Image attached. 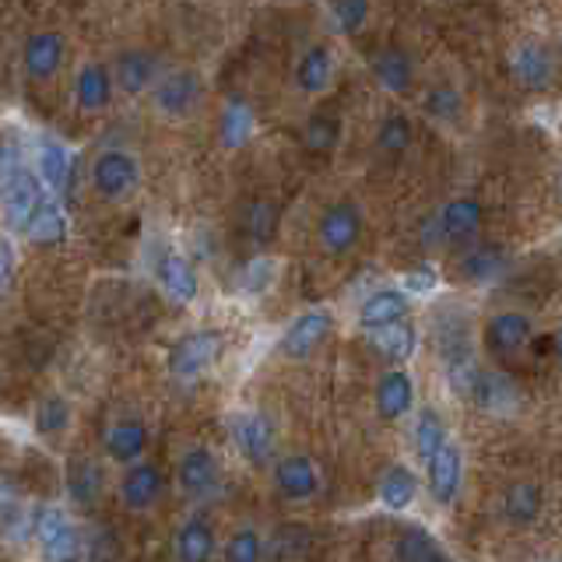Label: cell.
I'll return each instance as SVG.
<instances>
[{
	"label": "cell",
	"instance_id": "cell-22",
	"mask_svg": "<svg viewBox=\"0 0 562 562\" xmlns=\"http://www.w3.org/2000/svg\"><path fill=\"white\" fill-rule=\"evenodd\" d=\"M443 243H468L482 225V204L474 198H453L443 211L436 215Z\"/></svg>",
	"mask_w": 562,
	"mask_h": 562
},
{
	"label": "cell",
	"instance_id": "cell-14",
	"mask_svg": "<svg viewBox=\"0 0 562 562\" xmlns=\"http://www.w3.org/2000/svg\"><path fill=\"white\" fill-rule=\"evenodd\" d=\"M222 479V461L207 447H193L180 457L176 464V482L187 492V496H204L218 485Z\"/></svg>",
	"mask_w": 562,
	"mask_h": 562
},
{
	"label": "cell",
	"instance_id": "cell-10",
	"mask_svg": "<svg viewBox=\"0 0 562 562\" xmlns=\"http://www.w3.org/2000/svg\"><path fill=\"white\" fill-rule=\"evenodd\" d=\"M155 278H158V285H162V292L169 295V303H176V306L198 303L201 278H198V268H193L183 254H166L162 260H158Z\"/></svg>",
	"mask_w": 562,
	"mask_h": 562
},
{
	"label": "cell",
	"instance_id": "cell-16",
	"mask_svg": "<svg viewBox=\"0 0 562 562\" xmlns=\"http://www.w3.org/2000/svg\"><path fill=\"white\" fill-rule=\"evenodd\" d=\"M166 488V474L162 468L145 464V461H134L120 479V499L127 509H148Z\"/></svg>",
	"mask_w": 562,
	"mask_h": 562
},
{
	"label": "cell",
	"instance_id": "cell-39",
	"mask_svg": "<svg viewBox=\"0 0 562 562\" xmlns=\"http://www.w3.org/2000/svg\"><path fill=\"white\" fill-rule=\"evenodd\" d=\"M278 278V260L271 257H254L239 274V292L243 295H263Z\"/></svg>",
	"mask_w": 562,
	"mask_h": 562
},
{
	"label": "cell",
	"instance_id": "cell-29",
	"mask_svg": "<svg viewBox=\"0 0 562 562\" xmlns=\"http://www.w3.org/2000/svg\"><path fill=\"white\" fill-rule=\"evenodd\" d=\"M394 559L397 562H453L443 544H439L426 527H408L394 544Z\"/></svg>",
	"mask_w": 562,
	"mask_h": 562
},
{
	"label": "cell",
	"instance_id": "cell-4",
	"mask_svg": "<svg viewBox=\"0 0 562 562\" xmlns=\"http://www.w3.org/2000/svg\"><path fill=\"white\" fill-rule=\"evenodd\" d=\"M228 432H233L236 450L250 464H257V468L271 464L274 447H278V429L263 412H236L228 418Z\"/></svg>",
	"mask_w": 562,
	"mask_h": 562
},
{
	"label": "cell",
	"instance_id": "cell-9",
	"mask_svg": "<svg viewBox=\"0 0 562 562\" xmlns=\"http://www.w3.org/2000/svg\"><path fill=\"white\" fill-rule=\"evenodd\" d=\"M43 198H46V187L40 183L35 169L25 166L22 176H18V180L4 190V198H0V215H4V225L11 228V233H22L29 215Z\"/></svg>",
	"mask_w": 562,
	"mask_h": 562
},
{
	"label": "cell",
	"instance_id": "cell-5",
	"mask_svg": "<svg viewBox=\"0 0 562 562\" xmlns=\"http://www.w3.org/2000/svg\"><path fill=\"white\" fill-rule=\"evenodd\" d=\"M359 236H362V211L351 201L330 204L324 211L321 225H316V239H321L324 254H330V257L351 254V246L359 243Z\"/></svg>",
	"mask_w": 562,
	"mask_h": 562
},
{
	"label": "cell",
	"instance_id": "cell-43",
	"mask_svg": "<svg viewBox=\"0 0 562 562\" xmlns=\"http://www.w3.org/2000/svg\"><path fill=\"white\" fill-rule=\"evenodd\" d=\"M334 25L345 35H356L369 22V0H334L330 4Z\"/></svg>",
	"mask_w": 562,
	"mask_h": 562
},
{
	"label": "cell",
	"instance_id": "cell-32",
	"mask_svg": "<svg viewBox=\"0 0 562 562\" xmlns=\"http://www.w3.org/2000/svg\"><path fill=\"white\" fill-rule=\"evenodd\" d=\"M218 131H222V145L225 148H239L246 140L254 137V110L239 99H228L222 105V116H218Z\"/></svg>",
	"mask_w": 562,
	"mask_h": 562
},
{
	"label": "cell",
	"instance_id": "cell-6",
	"mask_svg": "<svg viewBox=\"0 0 562 562\" xmlns=\"http://www.w3.org/2000/svg\"><path fill=\"white\" fill-rule=\"evenodd\" d=\"M334 330V316L327 310H306L281 334V356L289 359H310Z\"/></svg>",
	"mask_w": 562,
	"mask_h": 562
},
{
	"label": "cell",
	"instance_id": "cell-47",
	"mask_svg": "<svg viewBox=\"0 0 562 562\" xmlns=\"http://www.w3.org/2000/svg\"><path fill=\"white\" fill-rule=\"evenodd\" d=\"M11 274H14V246L11 239H0V292L11 285Z\"/></svg>",
	"mask_w": 562,
	"mask_h": 562
},
{
	"label": "cell",
	"instance_id": "cell-42",
	"mask_svg": "<svg viewBox=\"0 0 562 562\" xmlns=\"http://www.w3.org/2000/svg\"><path fill=\"white\" fill-rule=\"evenodd\" d=\"M380 148L383 151H391V155H401L404 148L412 145V120L404 116V113H386L383 123H380Z\"/></svg>",
	"mask_w": 562,
	"mask_h": 562
},
{
	"label": "cell",
	"instance_id": "cell-40",
	"mask_svg": "<svg viewBox=\"0 0 562 562\" xmlns=\"http://www.w3.org/2000/svg\"><path fill=\"white\" fill-rule=\"evenodd\" d=\"M70 426V404L60 394H49L40 408H35V429L43 436H60Z\"/></svg>",
	"mask_w": 562,
	"mask_h": 562
},
{
	"label": "cell",
	"instance_id": "cell-31",
	"mask_svg": "<svg viewBox=\"0 0 562 562\" xmlns=\"http://www.w3.org/2000/svg\"><path fill=\"white\" fill-rule=\"evenodd\" d=\"M418 496V479L415 474L404 468V464H394V468H386V474L380 479V503L386 509H408Z\"/></svg>",
	"mask_w": 562,
	"mask_h": 562
},
{
	"label": "cell",
	"instance_id": "cell-2",
	"mask_svg": "<svg viewBox=\"0 0 562 562\" xmlns=\"http://www.w3.org/2000/svg\"><path fill=\"white\" fill-rule=\"evenodd\" d=\"M222 351H225L222 330H211V327L190 330L169 348V373L176 380H198L222 359Z\"/></svg>",
	"mask_w": 562,
	"mask_h": 562
},
{
	"label": "cell",
	"instance_id": "cell-3",
	"mask_svg": "<svg viewBox=\"0 0 562 562\" xmlns=\"http://www.w3.org/2000/svg\"><path fill=\"white\" fill-rule=\"evenodd\" d=\"M88 180H92V190L102 201H123V198H131L140 183V162L131 151L110 148V151L95 155Z\"/></svg>",
	"mask_w": 562,
	"mask_h": 562
},
{
	"label": "cell",
	"instance_id": "cell-11",
	"mask_svg": "<svg viewBox=\"0 0 562 562\" xmlns=\"http://www.w3.org/2000/svg\"><path fill=\"white\" fill-rule=\"evenodd\" d=\"M274 488L285 499L303 503L316 496V488H321V471H316V464L306 453H289L274 464Z\"/></svg>",
	"mask_w": 562,
	"mask_h": 562
},
{
	"label": "cell",
	"instance_id": "cell-23",
	"mask_svg": "<svg viewBox=\"0 0 562 562\" xmlns=\"http://www.w3.org/2000/svg\"><path fill=\"white\" fill-rule=\"evenodd\" d=\"M334 78V53L324 43H313L310 49H303V57L295 64V85L303 88L306 95H321L330 88Z\"/></svg>",
	"mask_w": 562,
	"mask_h": 562
},
{
	"label": "cell",
	"instance_id": "cell-1",
	"mask_svg": "<svg viewBox=\"0 0 562 562\" xmlns=\"http://www.w3.org/2000/svg\"><path fill=\"white\" fill-rule=\"evenodd\" d=\"M204 102V78L190 67H176L169 75H158L151 85V105L158 116L169 120H187L201 110Z\"/></svg>",
	"mask_w": 562,
	"mask_h": 562
},
{
	"label": "cell",
	"instance_id": "cell-17",
	"mask_svg": "<svg viewBox=\"0 0 562 562\" xmlns=\"http://www.w3.org/2000/svg\"><path fill=\"white\" fill-rule=\"evenodd\" d=\"M113 99V70L105 64H85L75 78V102L81 113H102Z\"/></svg>",
	"mask_w": 562,
	"mask_h": 562
},
{
	"label": "cell",
	"instance_id": "cell-46",
	"mask_svg": "<svg viewBox=\"0 0 562 562\" xmlns=\"http://www.w3.org/2000/svg\"><path fill=\"white\" fill-rule=\"evenodd\" d=\"M25 162H22V155H18V148L11 145H0V198H4V190L22 176Z\"/></svg>",
	"mask_w": 562,
	"mask_h": 562
},
{
	"label": "cell",
	"instance_id": "cell-7",
	"mask_svg": "<svg viewBox=\"0 0 562 562\" xmlns=\"http://www.w3.org/2000/svg\"><path fill=\"white\" fill-rule=\"evenodd\" d=\"M64 57H67V43H64V35L53 32V29L32 32L25 40V49H22L25 75L32 81H53V78H57L60 67H64Z\"/></svg>",
	"mask_w": 562,
	"mask_h": 562
},
{
	"label": "cell",
	"instance_id": "cell-21",
	"mask_svg": "<svg viewBox=\"0 0 562 562\" xmlns=\"http://www.w3.org/2000/svg\"><path fill=\"white\" fill-rule=\"evenodd\" d=\"M145 447H148V426L140 418L113 422L110 432H105V453H110V461H116V464L140 461Z\"/></svg>",
	"mask_w": 562,
	"mask_h": 562
},
{
	"label": "cell",
	"instance_id": "cell-34",
	"mask_svg": "<svg viewBox=\"0 0 562 562\" xmlns=\"http://www.w3.org/2000/svg\"><path fill=\"white\" fill-rule=\"evenodd\" d=\"M503 509H506V520L509 524H531L541 509V488L535 482H514L506 488V499H503Z\"/></svg>",
	"mask_w": 562,
	"mask_h": 562
},
{
	"label": "cell",
	"instance_id": "cell-25",
	"mask_svg": "<svg viewBox=\"0 0 562 562\" xmlns=\"http://www.w3.org/2000/svg\"><path fill=\"white\" fill-rule=\"evenodd\" d=\"M369 341L380 351L383 359L391 362H408L418 348V330L408 324V321H397V324H386V327H376L369 330Z\"/></svg>",
	"mask_w": 562,
	"mask_h": 562
},
{
	"label": "cell",
	"instance_id": "cell-38",
	"mask_svg": "<svg viewBox=\"0 0 562 562\" xmlns=\"http://www.w3.org/2000/svg\"><path fill=\"white\" fill-rule=\"evenodd\" d=\"M341 137V120L330 116V113H313L306 120V131H303V140L310 151H334V145H338Z\"/></svg>",
	"mask_w": 562,
	"mask_h": 562
},
{
	"label": "cell",
	"instance_id": "cell-8",
	"mask_svg": "<svg viewBox=\"0 0 562 562\" xmlns=\"http://www.w3.org/2000/svg\"><path fill=\"white\" fill-rule=\"evenodd\" d=\"M426 468H429V492H432V499L450 506L457 499V492H461V482H464V453H461V447L447 439V443L426 461Z\"/></svg>",
	"mask_w": 562,
	"mask_h": 562
},
{
	"label": "cell",
	"instance_id": "cell-33",
	"mask_svg": "<svg viewBox=\"0 0 562 562\" xmlns=\"http://www.w3.org/2000/svg\"><path fill=\"white\" fill-rule=\"evenodd\" d=\"M310 549V527L303 524H281L278 531L263 541V555L271 562H295Z\"/></svg>",
	"mask_w": 562,
	"mask_h": 562
},
{
	"label": "cell",
	"instance_id": "cell-13",
	"mask_svg": "<svg viewBox=\"0 0 562 562\" xmlns=\"http://www.w3.org/2000/svg\"><path fill=\"white\" fill-rule=\"evenodd\" d=\"M509 70H514V78L524 88H531V92H544V88H552L555 81V60L541 43H520L509 53Z\"/></svg>",
	"mask_w": 562,
	"mask_h": 562
},
{
	"label": "cell",
	"instance_id": "cell-15",
	"mask_svg": "<svg viewBox=\"0 0 562 562\" xmlns=\"http://www.w3.org/2000/svg\"><path fill=\"white\" fill-rule=\"evenodd\" d=\"M110 70H113V85H120L127 95H145L158 81V60L148 49H123Z\"/></svg>",
	"mask_w": 562,
	"mask_h": 562
},
{
	"label": "cell",
	"instance_id": "cell-24",
	"mask_svg": "<svg viewBox=\"0 0 562 562\" xmlns=\"http://www.w3.org/2000/svg\"><path fill=\"white\" fill-rule=\"evenodd\" d=\"M70 151L60 145V140H43L40 148H35V176H40V183L49 190V193H60L70 180Z\"/></svg>",
	"mask_w": 562,
	"mask_h": 562
},
{
	"label": "cell",
	"instance_id": "cell-49",
	"mask_svg": "<svg viewBox=\"0 0 562 562\" xmlns=\"http://www.w3.org/2000/svg\"><path fill=\"white\" fill-rule=\"evenodd\" d=\"M552 345H555V356H559V362H562V327L555 330V341H552Z\"/></svg>",
	"mask_w": 562,
	"mask_h": 562
},
{
	"label": "cell",
	"instance_id": "cell-48",
	"mask_svg": "<svg viewBox=\"0 0 562 562\" xmlns=\"http://www.w3.org/2000/svg\"><path fill=\"white\" fill-rule=\"evenodd\" d=\"M404 285H408L412 292H429L436 285V271L432 268H415V271H408V278H404Z\"/></svg>",
	"mask_w": 562,
	"mask_h": 562
},
{
	"label": "cell",
	"instance_id": "cell-27",
	"mask_svg": "<svg viewBox=\"0 0 562 562\" xmlns=\"http://www.w3.org/2000/svg\"><path fill=\"white\" fill-rule=\"evenodd\" d=\"M373 78L380 81V88L394 95H404L412 88V78H415V67L408 60V53L404 49H380L373 57Z\"/></svg>",
	"mask_w": 562,
	"mask_h": 562
},
{
	"label": "cell",
	"instance_id": "cell-20",
	"mask_svg": "<svg viewBox=\"0 0 562 562\" xmlns=\"http://www.w3.org/2000/svg\"><path fill=\"white\" fill-rule=\"evenodd\" d=\"M22 233H25V239L32 246H57V243H64V236H67V215H64V207H60L57 198H53V193L35 204V211L29 215Z\"/></svg>",
	"mask_w": 562,
	"mask_h": 562
},
{
	"label": "cell",
	"instance_id": "cell-45",
	"mask_svg": "<svg viewBox=\"0 0 562 562\" xmlns=\"http://www.w3.org/2000/svg\"><path fill=\"white\" fill-rule=\"evenodd\" d=\"M246 225H250V233H254L257 243H268L274 236V228H278V211H274V204L257 201L250 207V218H246Z\"/></svg>",
	"mask_w": 562,
	"mask_h": 562
},
{
	"label": "cell",
	"instance_id": "cell-19",
	"mask_svg": "<svg viewBox=\"0 0 562 562\" xmlns=\"http://www.w3.org/2000/svg\"><path fill=\"white\" fill-rule=\"evenodd\" d=\"M412 310L408 303V292H401V289H376L373 295H366L362 299V306H359V324L366 330H376V327H386V324H397L404 321Z\"/></svg>",
	"mask_w": 562,
	"mask_h": 562
},
{
	"label": "cell",
	"instance_id": "cell-30",
	"mask_svg": "<svg viewBox=\"0 0 562 562\" xmlns=\"http://www.w3.org/2000/svg\"><path fill=\"white\" fill-rule=\"evenodd\" d=\"M468 397L479 401V408H485L492 415H503V412H509V404L517 401V391H514V383H509L506 376L482 373V369H479V376H474Z\"/></svg>",
	"mask_w": 562,
	"mask_h": 562
},
{
	"label": "cell",
	"instance_id": "cell-18",
	"mask_svg": "<svg viewBox=\"0 0 562 562\" xmlns=\"http://www.w3.org/2000/svg\"><path fill=\"white\" fill-rule=\"evenodd\" d=\"M415 404V383L412 376L404 373V369H391V373H383L380 383H376V412L383 422H397L412 412Z\"/></svg>",
	"mask_w": 562,
	"mask_h": 562
},
{
	"label": "cell",
	"instance_id": "cell-44",
	"mask_svg": "<svg viewBox=\"0 0 562 562\" xmlns=\"http://www.w3.org/2000/svg\"><path fill=\"white\" fill-rule=\"evenodd\" d=\"M426 113L432 116V120H453L457 113H461V95L453 92L450 85H436V88H429L426 92Z\"/></svg>",
	"mask_w": 562,
	"mask_h": 562
},
{
	"label": "cell",
	"instance_id": "cell-12",
	"mask_svg": "<svg viewBox=\"0 0 562 562\" xmlns=\"http://www.w3.org/2000/svg\"><path fill=\"white\" fill-rule=\"evenodd\" d=\"M531 334H535V327H531V321H527L524 313L506 310V313H496L485 324V348L496 359H509V356H517L520 348H527Z\"/></svg>",
	"mask_w": 562,
	"mask_h": 562
},
{
	"label": "cell",
	"instance_id": "cell-26",
	"mask_svg": "<svg viewBox=\"0 0 562 562\" xmlns=\"http://www.w3.org/2000/svg\"><path fill=\"white\" fill-rule=\"evenodd\" d=\"M215 555V531L201 517H190L176 531V562H211Z\"/></svg>",
	"mask_w": 562,
	"mask_h": 562
},
{
	"label": "cell",
	"instance_id": "cell-28",
	"mask_svg": "<svg viewBox=\"0 0 562 562\" xmlns=\"http://www.w3.org/2000/svg\"><path fill=\"white\" fill-rule=\"evenodd\" d=\"M67 492L78 506H92L102 492V464L92 457H75L67 464Z\"/></svg>",
	"mask_w": 562,
	"mask_h": 562
},
{
	"label": "cell",
	"instance_id": "cell-37",
	"mask_svg": "<svg viewBox=\"0 0 562 562\" xmlns=\"http://www.w3.org/2000/svg\"><path fill=\"white\" fill-rule=\"evenodd\" d=\"M40 549H43L46 562H81L88 552V541L75 524H67L57 538H49L46 544H40Z\"/></svg>",
	"mask_w": 562,
	"mask_h": 562
},
{
	"label": "cell",
	"instance_id": "cell-41",
	"mask_svg": "<svg viewBox=\"0 0 562 562\" xmlns=\"http://www.w3.org/2000/svg\"><path fill=\"white\" fill-rule=\"evenodd\" d=\"M225 562H263V538L254 527H239L225 541Z\"/></svg>",
	"mask_w": 562,
	"mask_h": 562
},
{
	"label": "cell",
	"instance_id": "cell-35",
	"mask_svg": "<svg viewBox=\"0 0 562 562\" xmlns=\"http://www.w3.org/2000/svg\"><path fill=\"white\" fill-rule=\"evenodd\" d=\"M503 263H506V257H503L499 246L496 243H482V246H474V250H468L461 257V274L468 281H492L503 271Z\"/></svg>",
	"mask_w": 562,
	"mask_h": 562
},
{
	"label": "cell",
	"instance_id": "cell-36",
	"mask_svg": "<svg viewBox=\"0 0 562 562\" xmlns=\"http://www.w3.org/2000/svg\"><path fill=\"white\" fill-rule=\"evenodd\" d=\"M447 422L439 418V412L432 408H422L418 422H415V453L422 457V461H429V457L447 443Z\"/></svg>",
	"mask_w": 562,
	"mask_h": 562
}]
</instances>
